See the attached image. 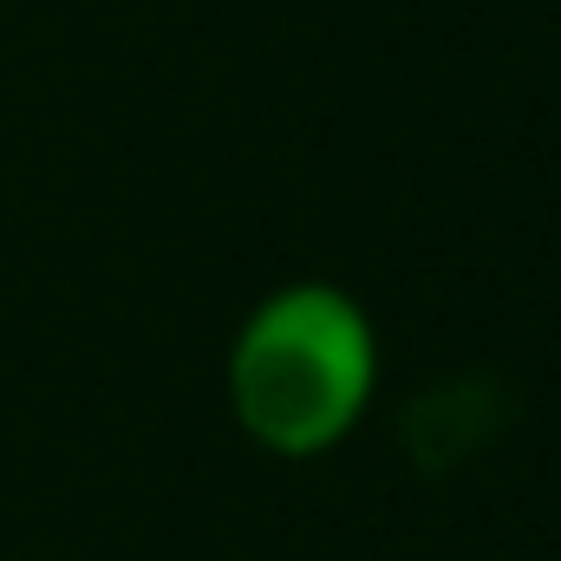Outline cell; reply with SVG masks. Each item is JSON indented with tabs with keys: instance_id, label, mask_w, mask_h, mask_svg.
<instances>
[{
	"instance_id": "obj_1",
	"label": "cell",
	"mask_w": 561,
	"mask_h": 561,
	"mask_svg": "<svg viewBox=\"0 0 561 561\" xmlns=\"http://www.w3.org/2000/svg\"><path fill=\"white\" fill-rule=\"evenodd\" d=\"M366 379H373L366 327L327 287L268 300L236 353V405L249 431L268 437L275 450H313L340 437L366 399Z\"/></svg>"
}]
</instances>
